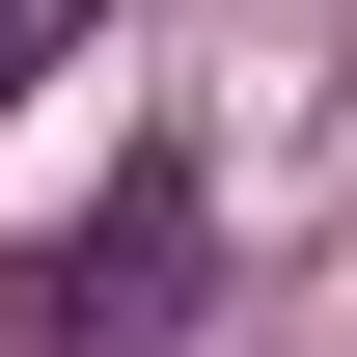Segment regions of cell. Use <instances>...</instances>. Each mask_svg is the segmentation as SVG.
Instances as JSON below:
<instances>
[{
	"instance_id": "1",
	"label": "cell",
	"mask_w": 357,
	"mask_h": 357,
	"mask_svg": "<svg viewBox=\"0 0 357 357\" xmlns=\"http://www.w3.org/2000/svg\"><path fill=\"white\" fill-rule=\"evenodd\" d=\"M165 303H192V165H110L83 220L28 248V330H55V357H137Z\"/></svg>"
},
{
	"instance_id": "2",
	"label": "cell",
	"mask_w": 357,
	"mask_h": 357,
	"mask_svg": "<svg viewBox=\"0 0 357 357\" xmlns=\"http://www.w3.org/2000/svg\"><path fill=\"white\" fill-rule=\"evenodd\" d=\"M83 28H110V0H0V110H28V83H55Z\"/></svg>"
}]
</instances>
